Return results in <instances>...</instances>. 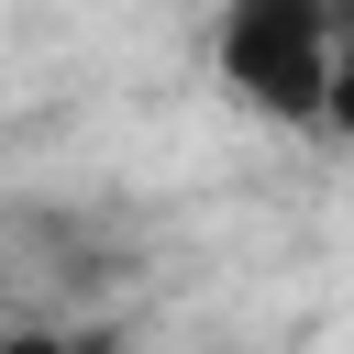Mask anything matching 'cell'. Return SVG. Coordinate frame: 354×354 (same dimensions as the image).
Here are the masks:
<instances>
[{
  "label": "cell",
  "mask_w": 354,
  "mask_h": 354,
  "mask_svg": "<svg viewBox=\"0 0 354 354\" xmlns=\"http://www.w3.org/2000/svg\"><path fill=\"white\" fill-rule=\"evenodd\" d=\"M210 66L232 100H254L288 133H332L343 122V22L321 0H232L210 22Z\"/></svg>",
  "instance_id": "obj_1"
},
{
  "label": "cell",
  "mask_w": 354,
  "mask_h": 354,
  "mask_svg": "<svg viewBox=\"0 0 354 354\" xmlns=\"http://www.w3.org/2000/svg\"><path fill=\"white\" fill-rule=\"evenodd\" d=\"M0 354H111L100 321H0Z\"/></svg>",
  "instance_id": "obj_2"
}]
</instances>
